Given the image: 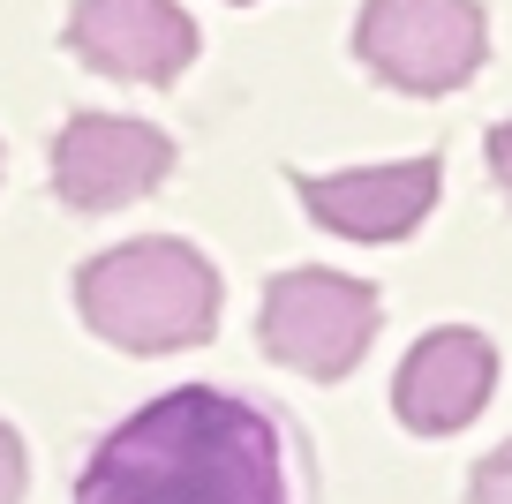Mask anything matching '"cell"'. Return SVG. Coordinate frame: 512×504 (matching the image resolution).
Here are the masks:
<instances>
[{"label": "cell", "mask_w": 512, "mask_h": 504, "mask_svg": "<svg viewBox=\"0 0 512 504\" xmlns=\"http://www.w3.org/2000/svg\"><path fill=\"white\" fill-rule=\"evenodd\" d=\"M377 286L354 279V271H324V264H302V271H272L264 286V309H256V339L279 369L309 384H339L362 369L369 339H377Z\"/></svg>", "instance_id": "3"}, {"label": "cell", "mask_w": 512, "mask_h": 504, "mask_svg": "<svg viewBox=\"0 0 512 504\" xmlns=\"http://www.w3.org/2000/svg\"><path fill=\"white\" fill-rule=\"evenodd\" d=\"M482 151H490V181H497V196H505V204H512V121H497Z\"/></svg>", "instance_id": "11"}, {"label": "cell", "mask_w": 512, "mask_h": 504, "mask_svg": "<svg viewBox=\"0 0 512 504\" xmlns=\"http://www.w3.org/2000/svg\"><path fill=\"white\" fill-rule=\"evenodd\" d=\"M354 61L407 98H445L482 76L490 16H482V0H362Z\"/></svg>", "instance_id": "4"}, {"label": "cell", "mask_w": 512, "mask_h": 504, "mask_svg": "<svg viewBox=\"0 0 512 504\" xmlns=\"http://www.w3.org/2000/svg\"><path fill=\"white\" fill-rule=\"evenodd\" d=\"M437 189H445L437 151L392 158V166H347V174H294L302 211L339 241H407L437 211Z\"/></svg>", "instance_id": "7"}, {"label": "cell", "mask_w": 512, "mask_h": 504, "mask_svg": "<svg viewBox=\"0 0 512 504\" xmlns=\"http://www.w3.org/2000/svg\"><path fill=\"white\" fill-rule=\"evenodd\" d=\"M76 309L121 354H181L219 331V271L189 241L144 234L121 249H98L76 271Z\"/></svg>", "instance_id": "2"}, {"label": "cell", "mask_w": 512, "mask_h": 504, "mask_svg": "<svg viewBox=\"0 0 512 504\" xmlns=\"http://www.w3.org/2000/svg\"><path fill=\"white\" fill-rule=\"evenodd\" d=\"M497 392V347L475 324H437L400 354L392 377V414L415 437H460Z\"/></svg>", "instance_id": "8"}, {"label": "cell", "mask_w": 512, "mask_h": 504, "mask_svg": "<svg viewBox=\"0 0 512 504\" xmlns=\"http://www.w3.org/2000/svg\"><path fill=\"white\" fill-rule=\"evenodd\" d=\"M467 504H512V437L482 452V467L467 474Z\"/></svg>", "instance_id": "9"}, {"label": "cell", "mask_w": 512, "mask_h": 504, "mask_svg": "<svg viewBox=\"0 0 512 504\" xmlns=\"http://www.w3.org/2000/svg\"><path fill=\"white\" fill-rule=\"evenodd\" d=\"M76 504H294V444L272 407L181 384L91 444Z\"/></svg>", "instance_id": "1"}, {"label": "cell", "mask_w": 512, "mask_h": 504, "mask_svg": "<svg viewBox=\"0 0 512 504\" xmlns=\"http://www.w3.org/2000/svg\"><path fill=\"white\" fill-rule=\"evenodd\" d=\"M166 174H174V136L136 113H68L53 136V196L83 219L144 204L151 189H166Z\"/></svg>", "instance_id": "5"}, {"label": "cell", "mask_w": 512, "mask_h": 504, "mask_svg": "<svg viewBox=\"0 0 512 504\" xmlns=\"http://www.w3.org/2000/svg\"><path fill=\"white\" fill-rule=\"evenodd\" d=\"M23 482H31V459H23V437L0 422V504H23Z\"/></svg>", "instance_id": "10"}, {"label": "cell", "mask_w": 512, "mask_h": 504, "mask_svg": "<svg viewBox=\"0 0 512 504\" xmlns=\"http://www.w3.org/2000/svg\"><path fill=\"white\" fill-rule=\"evenodd\" d=\"M61 38L83 68L113 83H181L204 46L181 0H76Z\"/></svg>", "instance_id": "6"}]
</instances>
